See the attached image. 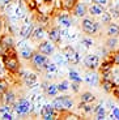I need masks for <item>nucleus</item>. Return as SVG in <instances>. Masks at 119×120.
<instances>
[{
  "label": "nucleus",
  "mask_w": 119,
  "mask_h": 120,
  "mask_svg": "<svg viewBox=\"0 0 119 120\" xmlns=\"http://www.w3.org/2000/svg\"><path fill=\"white\" fill-rule=\"evenodd\" d=\"M92 1L93 4H98V5H102V7L107 5V0H92Z\"/></svg>",
  "instance_id": "nucleus-40"
},
{
  "label": "nucleus",
  "mask_w": 119,
  "mask_h": 120,
  "mask_svg": "<svg viewBox=\"0 0 119 120\" xmlns=\"http://www.w3.org/2000/svg\"><path fill=\"white\" fill-rule=\"evenodd\" d=\"M114 115H115L116 119H119V110L118 108H114Z\"/></svg>",
  "instance_id": "nucleus-45"
},
{
  "label": "nucleus",
  "mask_w": 119,
  "mask_h": 120,
  "mask_svg": "<svg viewBox=\"0 0 119 120\" xmlns=\"http://www.w3.org/2000/svg\"><path fill=\"white\" fill-rule=\"evenodd\" d=\"M98 75H95V73H88V75L85 76V82L89 86H97L98 85Z\"/></svg>",
  "instance_id": "nucleus-13"
},
{
  "label": "nucleus",
  "mask_w": 119,
  "mask_h": 120,
  "mask_svg": "<svg viewBox=\"0 0 119 120\" xmlns=\"http://www.w3.org/2000/svg\"><path fill=\"white\" fill-rule=\"evenodd\" d=\"M111 61H113V64H115V65H119V51L115 52V54H113Z\"/></svg>",
  "instance_id": "nucleus-37"
},
{
  "label": "nucleus",
  "mask_w": 119,
  "mask_h": 120,
  "mask_svg": "<svg viewBox=\"0 0 119 120\" xmlns=\"http://www.w3.org/2000/svg\"><path fill=\"white\" fill-rule=\"evenodd\" d=\"M60 38H62V34H60V30L58 27H52L48 30V39L52 43H59Z\"/></svg>",
  "instance_id": "nucleus-11"
},
{
  "label": "nucleus",
  "mask_w": 119,
  "mask_h": 120,
  "mask_svg": "<svg viewBox=\"0 0 119 120\" xmlns=\"http://www.w3.org/2000/svg\"><path fill=\"white\" fill-rule=\"evenodd\" d=\"M45 87H46V93H47V95H50V97H55L58 93H59L58 86L56 85H54V84L48 85V86H45Z\"/></svg>",
  "instance_id": "nucleus-26"
},
{
  "label": "nucleus",
  "mask_w": 119,
  "mask_h": 120,
  "mask_svg": "<svg viewBox=\"0 0 119 120\" xmlns=\"http://www.w3.org/2000/svg\"><path fill=\"white\" fill-rule=\"evenodd\" d=\"M58 21H59V24L64 27H69L72 25V20H71V17H69V15H67V13L60 15L59 17H58Z\"/></svg>",
  "instance_id": "nucleus-14"
},
{
  "label": "nucleus",
  "mask_w": 119,
  "mask_h": 120,
  "mask_svg": "<svg viewBox=\"0 0 119 120\" xmlns=\"http://www.w3.org/2000/svg\"><path fill=\"white\" fill-rule=\"evenodd\" d=\"M113 93H114V95H115L116 98H119V85H115V86H114Z\"/></svg>",
  "instance_id": "nucleus-42"
},
{
  "label": "nucleus",
  "mask_w": 119,
  "mask_h": 120,
  "mask_svg": "<svg viewBox=\"0 0 119 120\" xmlns=\"http://www.w3.org/2000/svg\"><path fill=\"white\" fill-rule=\"evenodd\" d=\"M33 50H30L29 47H24V48H21V51H20V55L22 59L25 60H30L32 59V56H33Z\"/></svg>",
  "instance_id": "nucleus-22"
},
{
  "label": "nucleus",
  "mask_w": 119,
  "mask_h": 120,
  "mask_svg": "<svg viewBox=\"0 0 119 120\" xmlns=\"http://www.w3.org/2000/svg\"><path fill=\"white\" fill-rule=\"evenodd\" d=\"M7 52H8V50L5 48V46L1 43V41H0V56H3V55H5Z\"/></svg>",
  "instance_id": "nucleus-39"
},
{
  "label": "nucleus",
  "mask_w": 119,
  "mask_h": 120,
  "mask_svg": "<svg viewBox=\"0 0 119 120\" xmlns=\"http://www.w3.org/2000/svg\"><path fill=\"white\" fill-rule=\"evenodd\" d=\"M76 4H77V0H60L62 8L67 9V11H72Z\"/></svg>",
  "instance_id": "nucleus-20"
},
{
  "label": "nucleus",
  "mask_w": 119,
  "mask_h": 120,
  "mask_svg": "<svg viewBox=\"0 0 119 120\" xmlns=\"http://www.w3.org/2000/svg\"><path fill=\"white\" fill-rule=\"evenodd\" d=\"M81 27H83L84 33L86 34H95L97 31H98V22L93 21V20H90V18H84L83 22H81Z\"/></svg>",
  "instance_id": "nucleus-5"
},
{
  "label": "nucleus",
  "mask_w": 119,
  "mask_h": 120,
  "mask_svg": "<svg viewBox=\"0 0 119 120\" xmlns=\"http://www.w3.org/2000/svg\"><path fill=\"white\" fill-rule=\"evenodd\" d=\"M30 60H32V64H33L36 68H38V69H43V68H45V65L48 63L47 56L43 55L42 52H39V51L38 52H34Z\"/></svg>",
  "instance_id": "nucleus-6"
},
{
  "label": "nucleus",
  "mask_w": 119,
  "mask_h": 120,
  "mask_svg": "<svg viewBox=\"0 0 119 120\" xmlns=\"http://www.w3.org/2000/svg\"><path fill=\"white\" fill-rule=\"evenodd\" d=\"M1 29H3V21H1V18H0V31H1Z\"/></svg>",
  "instance_id": "nucleus-46"
},
{
  "label": "nucleus",
  "mask_w": 119,
  "mask_h": 120,
  "mask_svg": "<svg viewBox=\"0 0 119 120\" xmlns=\"http://www.w3.org/2000/svg\"><path fill=\"white\" fill-rule=\"evenodd\" d=\"M43 69L47 72L48 77H50V76H51V77H55L54 75H56V73H58V67H56V64H55V63H50V61H48V63L45 65V68H43Z\"/></svg>",
  "instance_id": "nucleus-16"
},
{
  "label": "nucleus",
  "mask_w": 119,
  "mask_h": 120,
  "mask_svg": "<svg viewBox=\"0 0 119 120\" xmlns=\"http://www.w3.org/2000/svg\"><path fill=\"white\" fill-rule=\"evenodd\" d=\"M116 43H118V41L115 39V37H110V39L107 41V47H109V48H114L116 46Z\"/></svg>",
  "instance_id": "nucleus-34"
},
{
  "label": "nucleus",
  "mask_w": 119,
  "mask_h": 120,
  "mask_svg": "<svg viewBox=\"0 0 119 120\" xmlns=\"http://www.w3.org/2000/svg\"><path fill=\"white\" fill-rule=\"evenodd\" d=\"M102 24H110L111 22V13H109V12H103L102 13Z\"/></svg>",
  "instance_id": "nucleus-30"
},
{
  "label": "nucleus",
  "mask_w": 119,
  "mask_h": 120,
  "mask_svg": "<svg viewBox=\"0 0 119 120\" xmlns=\"http://www.w3.org/2000/svg\"><path fill=\"white\" fill-rule=\"evenodd\" d=\"M81 45L84 46V47H92V45H93V41L90 38H83L81 39Z\"/></svg>",
  "instance_id": "nucleus-33"
},
{
  "label": "nucleus",
  "mask_w": 119,
  "mask_h": 120,
  "mask_svg": "<svg viewBox=\"0 0 119 120\" xmlns=\"http://www.w3.org/2000/svg\"><path fill=\"white\" fill-rule=\"evenodd\" d=\"M55 64L56 65H66L68 61H67V59L64 57V55H55Z\"/></svg>",
  "instance_id": "nucleus-27"
},
{
  "label": "nucleus",
  "mask_w": 119,
  "mask_h": 120,
  "mask_svg": "<svg viewBox=\"0 0 119 120\" xmlns=\"http://www.w3.org/2000/svg\"><path fill=\"white\" fill-rule=\"evenodd\" d=\"M43 35H45V29L43 27H36V29L33 30V33H32V37L30 38L34 39V41H39V39L43 38Z\"/></svg>",
  "instance_id": "nucleus-19"
},
{
  "label": "nucleus",
  "mask_w": 119,
  "mask_h": 120,
  "mask_svg": "<svg viewBox=\"0 0 119 120\" xmlns=\"http://www.w3.org/2000/svg\"><path fill=\"white\" fill-rule=\"evenodd\" d=\"M94 111L97 112V116H95V119H98V120L105 119V108H103V107H101V106H97V107L94 108Z\"/></svg>",
  "instance_id": "nucleus-28"
},
{
  "label": "nucleus",
  "mask_w": 119,
  "mask_h": 120,
  "mask_svg": "<svg viewBox=\"0 0 119 120\" xmlns=\"http://www.w3.org/2000/svg\"><path fill=\"white\" fill-rule=\"evenodd\" d=\"M1 119H5V120H12L13 119V116L9 112H3V117Z\"/></svg>",
  "instance_id": "nucleus-41"
},
{
  "label": "nucleus",
  "mask_w": 119,
  "mask_h": 120,
  "mask_svg": "<svg viewBox=\"0 0 119 120\" xmlns=\"http://www.w3.org/2000/svg\"><path fill=\"white\" fill-rule=\"evenodd\" d=\"M88 11H89V13H90V15H93V16H101L102 13L105 12L103 7L98 5V4H92V5L88 8Z\"/></svg>",
  "instance_id": "nucleus-15"
},
{
  "label": "nucleus",
  "mask_w": 119,
  "mask_h": 120,
  "mask_svg": "<svg viewBox=\"0 0 119 120\" xmlns=\"http://www.w3.org/2000/svg\"><path fill=\"white\" fill-rule=\"evenodd\" d=\"M5 73H7V68L4 65V63L0 61V78H4L5 77Z\"/></svg>",
  "instance_id": "nucleus-36"
},
{
  "label": "nucleus",
  "mask_w": 119,
  "mask_h": 120,
  "mask_svg": "<svg viewBox=\"0 0 119 120\" xmlns=\"http://www.w3.org/2000/svg\"><path fill=\"white\" fill-rule=\"evenodd\" d=\"M3 63L8 72L17 73L20 71V61H18L17 56L15 55V51L11 52V55H7V54L3 55Z\"/></svg>",
  "instance_id": "nucleus-1"
},
{
  "label": "nucleus",
  "mask_w": 119,
  "mask_h": 120,
  "mask_svg": "<svg viewBox=\"0 0 119 120\" xmlns=\"http://www.w3.org/2000/svg\"><path fill=\"white\" fill-rule=\"evenodd\" d=\"M114 82L111 81V80H102V89L106 91V93H111L114 89Z\"/></svg>",
  "instance_id": "nucleus-24"
},
{
  "label": "nucleus",
  "mask_w": 119,
  "mask_h": 120,
  "mask_svg": "<svg viewBox=\"0 0 119 120\" xmlns=\"http://www.w3.org/2000/svg\"><path fill=\"white\" fill-rule=\"evenodd\" d=\"M33 24H25L22 25V27L20 29V35L22 37V38H29V37H32V33H33Z\"/></svg>",
  "instance_id": "nucleus-12"
},
{
  "label": "nucleus",
  "mask_w": 119,
  "mask_h": 120,
  "mask_svg": "<svg viewBox=\"0 0 119 120\" xmlns=\"http://www.w3.org/2000/svg\"><path fill=\"white\" fill-rule=\"evenodd\" d=\"M7 90H8V82L4 78H0V95H4Z\"/></svg>",
  "instance_id": "nucleus-29"
},
{
  "label": "nucleus",
  "mask_w": 119,
  "mask_h": 120,
  "mask_svg": "<svg viewBox=\"0 0 119 120\" xmlns=\"http://www.w3.org/2000/svg\"><path fill=\"white\" fill-rule=\"evenodd\" d=\"M107 35L109 37H118L119 35V26L116 24H109L107 25Z\"/></svg>",
  "instance_id": "nucleus-18"
},
{
  "label": "nucleus",
  "mask_w": 119,
  "mask_h": 120,
  "mask_svg": "<svg viewBox=\"0 0 119 120\" xmlns=\"http://www.w3.org/2000/svg\"><path fill=\"white\" fill-rule=\"evenodd\" d=\"M95 101V97L92 93H83L81 94V102L83 103H92Z\"/></svg>",
  "instance_id": "nucleus-25"
},
{
  "label": "nucleus",
  "mask_w": 119,
  "mask_h": 120,
  "mask_svg": "<svg viewBox=\"0 0 119 120\" xmlns=\"http://www.w3.org/2000/svg\"><path fill=\"white\" fill-rule=\"evenodd\" d=\"M69 78H71L72 81H75V82H81V78L79 77V75H77V72H75V71H71L69 72Z\"/></svg>",
  "instance_id": "nucleus-32"
},
{
  "label": "nucleus",
  "mask_w": 119,
  "mask_h": 120,
  "mask_svg": "<svg viewBox=\"0 0 119 120\" xmlns=\"http://www.w3.org/2000/svg\"><path fill=\"white\" fill-rule=\"evenodd\" d=\"M11 3V0H0V5H7Z\"/></svg>",
  "instance_id": "nucleus-43"
},
{
  "label": "nucleus",
  "mask_w": 119,
  "mask_h": 120,
  "mask_svg": "<svg viewBox=\"0 0 119 120\" xmlns=\"http://www.w3.org/2000/svg\"><path fill=\"white\" fill-rule=\"evenodd\" d=\"M84 64H85V67L88 69H92V71H94V69L98 68L99 65V57L97 56V55H86L85 60H84Z\"/></svg>",
  "instance_id": "nucleus-7"
},
{
  "label": "nucleus",
  "mask_w": 119,
  "mask_h": 120,
  "mask_svg": "<svg viewBox=\"0 0 119 120\" xmlns=\"http://www.w3.org/2000/svg\"><path fill=\"white\" fill-rule=\"evenodd\" d=\"M0 41H1V43L5 46L7 50H11V48H13V45H15V43H13L12 37H9V35H3Z\"/></svg>",
  "instance_id": "nucleus-21"
},
{
  "label": "nucleus",
  "mask_w": 119,
  "mask_h": 120,
  "mask_svg": "<svg viewBox=\"0 0 119 120\" xmlns=\"http://www.w3.org/2000/svg\"><path fill=\"white\" fill-rule=\"evenodd\" d=\"M24 81L28 86H34L37 84V76L34 73H30V75H26L24 77Z\"/></svg>",
  "instance_id": "nucleus-23"
},
{
  "label": "nucleus",
  "mask_w": 119,
  "mask_h": 120,
  "mask_svg": "<svg viewBox=\"0 0 119 120\" xmlns=\"http://www.w3.org/2000/svg\"><path fill=\"white\" fill-rule=\"evenodd\" d=\"M111 67H113V61H111V63H103L101 65V72H107V71H111Z\"/></svg>",
  "instance_id": "nucleus-35"
},
{
  "label": "nucleus",
  "mask_w": 119,
  "mask_h": 120,
  "mask_svg": "<svg viewBox=\"0 0 119 120\" xmlns=\"http://www.w3.org/2000/svg\"><path fill=\"white\" fill-rule=\"evenodd\" d=\"M72 11H73V15L76 16V17H84V16L88 13V8H86V5L84 3H77L73 7Z\"/></svg>",
  "instance_id": "nucleus-10"
},
{
  "label": "nucleus",
  "mask_w": 119,
  "mask_h": 120,
  "mask_svg": "<svg viewBox=\"0 0 119 120\" xmlns=\"http://www.w3.org/2000/svg\"><path fill=\"white\" fill-rule=\"evenodd\" d=\"M118 102H119V98H118Z\"/></svg>",
  "instance_id": "nucleus-47"
},
{
  "label": "nucleus",
  "mask_w": 119,
  "mask_h": 120,
  "mask_svg": "<svg viewBox=\"0 0 119 120\" xmlns=\"http://www.w3.org/2000/svg\"><path fill=\"white\" fill-rule=\"evenodd\" d=\"M72 89L75 90V91H79V87H77V82H75V84H71Z\"/></svg>",
  "instance_id": "nucleus-44"
},
{
  "label": "nucleus",
  "mask_w": 119,
  "mask_h": 120,
  "mask_svg": "<svg viewBox=\"0 0 119 120\" xmlns=\"http://www.w3.org/2000/svg\"><path fill=\"white\" fill-rule=\"evenodd\" d=\"M41 116L42 119H45V120H52L56 117V112H55V108L52 107V105H46L42 107L41 110Z\"/></svg>",
  "instance_id": "nucleus-8"
},
{
  "label": "nucleus",
  "mask_w": 119,
  "mask_h": 120,
  "mask_svg": "<svg viewBox=\"0 0 119 120\" xmlns=\"http://www.w3.org/2000/svg\"><path fill=\"white\" fill-rule=\"evenodd\" d=\"M63 55H64V57L67 59V61H68L69 64H72V65H76V64H79V61H80V56H79V54L76 52V50H75L72 46L64 47Z\"/></svg>",
  "instance_id": "nucleus-3"
},
{
  "label": "nucleus",
  "mask_w": 119,
  "mask_h": 120,
  "mask_svg": "<svg viewBox=\"0 0 119 120\" xmlns=\"http://www.w3.org/2000/svg\"><path fill=\"white\" fill-rule=\"evenodd\" d=\"M4 102H5V105L15 106V102H16L15 93H13V91H8V90H7L5 93H4Z\"/></svg>",
  "instance_id": "nucleus-17"
},
{
  "label": "nucleus",
  "mask_w": 119,
  "mask_h": 120,
  "mask_svg": "<svg viewBox=\"0 0 119 120\" xmlns=\"http://www.w3.org/2000/svg\"><path fill=\"white\" fill-rule=\"evenodd\" d=\"M111 17H115V18L119 17V5L111 8Z\"/></svg>",
  "instance_id": "nucleus-38"
},
{
  "label": "nucleus",
  "mask_w": 119,
  "mask_h": 120,
  "mask_svg": "<svg viewBox=\"0 0 119 120\" xmlns=\"http://www.w3.org/2000/svg\"><path fill=\"white\" fill-rule=\"evenodd\" d=\"M38 51L42 52L43 55H51L55 51V46H54V43L51 42V41H45V42H42L41 45H39Z\"/></svg>",
  "instance_id": "nucleus-9"
},
{
  "label": "nucleus",
  "mask_w": 119,
  "mask_h": 120,
  "mask_svg": "<svg viewBox=\"0 0 119 120\" xmlns=\"http://www.w3.org/2000/svg\"><path fill=\"white\" fill-rule=\"evenodd\" d=\"M58 86V90L59 91H66V90L69 89V82L68 81H62L59 85H56Z\"/></svg>",
  "instance_id": "nucleus-31"
},
{
  "label": "nucleus",
  "mask_w": 119,
  "mask_h": 120,
  "mask_svg": "<svg viewBox=\"0 0 119 120\" xmlns=\"http://www.w3.org/2000/svg\"><path fill=\"white\" fill-rule=\"evenodd\" d=\"M15 111L17 112V115H28L32 111V103L25 98H21L18 101V103L15 105Z\"/></svg>",
  "instance_id": "nucleus-4"
},
{
  "label": "nucleus",
  "mask_w": 119,
  "mask_h": 120,
  "mask_svg": "<svg viewBox=\"0 0 119 120\" xmlns=\"http://www.w3.org/2000/svg\"><path fill=\"white\" fill-rule=\"evenodd\" d=\"M52 107L55 111H67L73 107V101L69 97H56L52 101Z\"/></svg>",
  "instance_id": "nucleus-2"
}]
</instances>
